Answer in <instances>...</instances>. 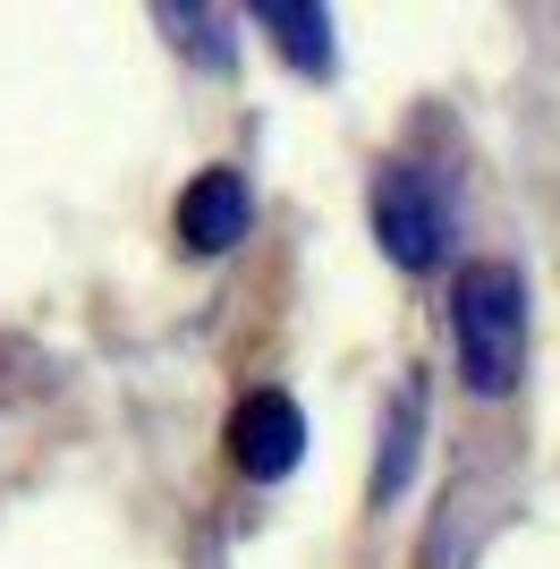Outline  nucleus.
<instances>
[{
	"label": "nucleus",
	"mask_w": 560,
	"mask_h": 569,
	"mask_svg": "<svg viewBox=\"0 0 560 569\" xmlns=\"http://www.w3.org/2000/svg\"><path fill=\"white\" fill-rule=\"evenodd\" d=\"M162 26H170V43H187L204 69H230V34H221L230 18H212V9H162Z\"/></svg>",
	"instance_id": "nucleus-7"
},
{
	"label": "nucleus",
	"mask_w": 560,
	"mask_h": 569,
	"mask_svg": "<svg viewBox=\"0 0 560 569\" xmlns=\"http://www.w3.org/2000/svg\"><path fill=\"white\" fill-rule=\"evenodd\" d=\"M256 26L280 43V60L298 77H331V9H306V0H256Z\"/></svg>",
	"instance_id": "nucleus-6"
},
{
	"label": "nucleus",
	"mask_w": 560,
	"mask_h": 569,
	"mask_svg": "<svg viewBox=\"0 0 560 569\" xmlns=\"http://www.w3.org/2000/svg\"><path fill=\"white\" fill-rule=\"evenodd\" d=\"M366 213L399 272H433L450 256V230H459V196L433 162H382L366 188Z\"/></svg>",
	"instance_id": "nucleus-2"
},
{
	"label": "nucleus",
	"mask_w": 560,
	"mask_h": 569,
	"mask_svg": "<svg viewBox=\"0 0 560 569\" xmlns=\"http://www.w3.org/2000/svg\"><path fill=\"white\" fill-rule=\"evenodd\" d=\"M230 459L238 476H256V485H280V476L306 459V417L289 391H247L230 408Z\"/></svg>",
	"instance_id": "nucleus-3"
},
{
	"label": "nucleus",
	"mask_w": 560,
	"mask_h": 569,
	"mask_svg": "<svg viewBox=\"0 0 560 569\" xmlns=\"http://www.w3.org/2000/svg\"><path fill=\"white\" fill-rule=\"evenodd\" d=\"M450 340H459V375L476 400H510L527 375V272L501 256L467 263L450 289Z\"/></svg>",
	"instance_id": "nucleus-1"
},
{
	"label": "nucleus",
	"mask_w": 560,
	"mask_h": 569,
	"mask_svg": "<svg viewBox=\"0 0 560 569\" xmlns=\"http://www.w3.org/2000/svg\"><path fill=\"white\" fill-rule=\"evenodd\" d=\"M247 230H256V196H247V170H230V162L196 170V179H187V196H179V238L196 247V256H230Z\"/></svg>",
	"instance_id": "nucleus-4"
},
{
	"label": "nucleus",
	"mask_w": 560,
	"mask_h": 569,
	"mask_svg": "<svg viewBox=\"0 0 560 569\" xmlns=\"http://www.w3.org/2000/svg\"><path fill=\"white\" fill-rule=\"evenodd\" d=\"M417 442H424V382H399L391 417H382V451H373V501H399L417 476Z\"/></svg>",
	"instance_id": "nucleus-5"
}]
</instances>
